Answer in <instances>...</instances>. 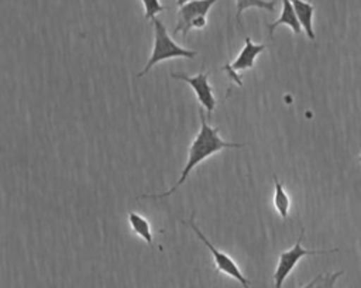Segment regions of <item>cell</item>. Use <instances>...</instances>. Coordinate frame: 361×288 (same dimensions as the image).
Returning <instances> with one entry per match:
<instances>
[{"label": "cell", "instance_id": "5b68a950", "mask_svg": "<svg viewBox=\"0 0 361 288\" xmlns=\"http://www.w3.org/2000/svg\"><path fill=\"white\" fill-rule=\"evenodd\" d=\"M209 75H210V72H203V69L195 76H190V75L182 73V72L180 73H176V72L171 73V78L186 82L193 89L197 102L200 103V106L207 113V119L210 117V114L213 113V110L216 107V97H214V93H213V88L209 83Z\"/></svg>", "mask_w": 361, "mask_h": 288}, {"label": "cell", "instance_id": "9a60e30c", "mask_svg": "<svg viewBox=\"0 0 361 288\" xmlns=\"http://www.w3.org/2000/svg\"><path fill=\"white\" fill-rule=\"evenodd\" d=\"M207 24V18L206 17H197L192 21V28H196V30H202L204 28Z\"/></svg>", "mask_w": 361, "mask_h": 288}, {"label": "cell", "instance_id": "52a82bcc", "mask_svg": "<svg viewBox=\"0 0 361 288\" xmlns=\"http://www.w3.org/2000/svg\"><path fill=\"white\" fill-rule=\"evenodd\" d=\"M216 1L217 0H190L179 6L178 23L173 32H182V35L186 37L192 30V21L197 17H206Z\"/></svg>", "mask_w": 361, "mask_h": 288}, {"label": "cell", "instance_id": "6da1fadb", "mask_svg": "<svg viewBox=\"0 0 361 288\" xmlns=\"http://www.w3.org/2000/svg\"><path fill=\"white\" fill-rule=\"evenodd\" d=\"M199 117H200V128L196 134V137L193 138L192 144L189 145V152H188V161L185 164V168L179 176V179L172 185L171 189L159 193V195H142L141 198H152V199H158V198H165L172 195L175 191H178L179 186L183 185V182L188 179L189 174L192 172L193 168H196L202 161H204L206 158L212 157L213 154L224 150V148H240L244 147V143H228L220 138L219 127H212L207 123L206 116L203 114V107L199 109Z\"/></svg>", "mask_w": 361, "mask_h": 288}, {"label": "cell", "instance_id": "7a4b0ae2", "mask_svg": "<svg viewBox=\"0 0 361 288\" xmlns=\"http://www.w3.org/2000/svg\"><path fill=\"white\" fill-rule=\"evenodd\" d=\"M151 21L154 25V47H152V52H151V56H149L147 65L142 68V71L140 73H137L138 78L145 75L147 72H149V69L161 61L172 59V58L192 59L197 54L196 51L183 48L179 44H176L171 38V35L166 31V27L164 25V23L159 18L155 17Z\"/></svg>", "mask_w": 361, "mask_h": 288}, {"label": "cell", "instance_id": "5bb4252c", "mask_svg": "<svg viewBox=\"0 0 361 288\" xmlns=\"http://www.w3.org/2000/svg\"><path fill=\"white\" fill-rule=\"evenodd\" d=\"M142 6H144V18L145 20H152L155 18V16L164 10H166V7L164 4H161L159 0H141Z\"/></svg>", "mask_w": 361, "mask_h": 288}, {"label": "cell", "instance_id": "277c9868", "mask_svg": "<svg viewBox=\"0 0 361 288\" xmlns=\"http://www.w3.org/2000/svg\"><path fill=\"white\" fill-rule=\"evenodd\" d=\"M183 223L188 224V226L192 229V232L196 234V237L207 247V250L210 251V254H212V257H213V261H214V265H216V271H217V272H221V274H226V275L231 277L233 280H235L237 282H240L244 288H250V280L245 278V275L241 272V270H240V267L237 265V263H235L228 254H226L224 251L219 250L217 247H214V246L209 241V239H207V237L200 232V229L196 226L193 216H192L188 222H183Z\"/></svg>", "mask_w": 361, "mask_h": 288}, {"label": "cell", "instance_id": "e0dca14e", "mask_svg": "<svg viewBox=\"0 0 361 288\" xmlns=\"http://www.w3.org/2000/svg\"><path fill=\"white\" fill-rule=\"evenodd\" d=\"M358 161H360V162H361V154H360V155H358Z\"/></svg>", "mask_w": 361, "mask_h": 288}, {"label": "cell", "instance_id": "9c48e42d", "mask_svg": "<svg viewBox=\"0 0 361 288\" xmlns=\"http://www.w3.org/2000/svg\"><path fill=\"white\" fill-rule=\"evenodd\" d=\"M296 13V17L302 25V30L305 31L306 37L310 41H314V30H313V14H314V6L312 1L305 0H290Z\"/></svg>", "mask_w": 361, "mask_h": 288}, {"label": "cell", "instance_id": "ba28073f", "mask_svg": "<svg viewBox=\"0 0 361 288\" xmlns=\"http://www.w3.org/2000/svg\"><path fill=\"white\" fill-rule=\"evenodd\" d=\"M279 25H288L292 30V32L296 34V35L303 31L299 20L296 17V13H295V8H293V4H292L290 0H282V8H281L279 17L274 23L268 24V35L272 37L275 28L279 27Z\"/></svg>", "mask_w": 361, "mask_h": 288}, {"label": "cell", "instance_id": "7c38bea8", "mask_svg": "<svg viewBox=\"0 0 361 288\" xmlns=\"http://www.w3.org/2000/svg\"><path fill=\"white\" fill-rule=\"evenodd\" d=\"M275 3L276 0H235V17H237V23L241 25V14L244 10L247 8H262V10H267V11H275Z\"/></svg>", "mask_w": 361, "mask_h": 288}, {"label": "cell", "instance_id": "4fadbf2b", "mask_svg": "<svg viewBox=\"0 0 361 288\" xmlns=\"http://www.w3.org/2000/svg\"><path fill=\"white\" fill-rule=\"evenodd\" d=\"M343 275V271L320 272L300 288H334L337 280Z\"/></svg>", "mask_w": 361, "mask_h": 288}, {"label": "cell", "instance_id": "30bf717a", "mask_svg": "<svg viewBox=\"0 0 361 288\" xmlns=\"http://www.w3.org/2000/svg\"><path fill=\"white\" fill-rule=\"evenodd\" d=\"M272 179H274V186H275V191H274V208L276 209V212L279 213V216L282 219H288L289 209H290V199H289L286 191L283 189L282 184L279 182V179H278V176L275 174L272 175Z\"/></svg>", "mask_w": 361, "mask_h": 288}, {"label": "cell", "instance_id": "8992f818", "mask_svg": "<svg viewBox=\"0 0 361 288\" xmlns=\"http://www.w3.org/2000/svg\"><path fill=\"white\" fill-rule=\"evenodd\" d=\"M267 49L265 44H254L251 37H245L244 38V47L241 48L240 54L235 56V59L231 64L224 65L221 69L226 71V73L238 85L241 86V76L238 75V72L247 71L254 68L255 64V58L264 52Z\"/></svg>", "mask_w": 361, "mask_h": 288}, {"label": "cell", "instance_id": "2e32d148", "mask_svg": "<svg viewBox=\"0 0 361 288\" xmlns=\"http://www.w3.org/2000/svg\"><path fill=\"white\" fill-rule=\"evenodd\" d=\"M188 1H190V0H176V6H182V4L188 3Z\"/></svg>", "mask_w": 361, "mask_h": 288}, {"label": "cell", "instance_id": "3957f363", "mask_svg": "<svg viewBox=\"0 0 361 288\" xmlns=\"http://www.w3.org/2000/svg\"><path fill=\"white\" fill-rule=\"evenodd\" d=\"M303 236H305V229H302L296 243L282 251L279 254V258H278V263H276V267H275V271H274V285L275 288H282L285 280L289 277V274L293 271V268L296 267V264L300 261V258L306 257V256H317V254H329V253H334L337 251V248H330V250H310V248H305L302 246V240H303Z\"/></svg>", "mask_w": 361, "mask_h": 288}, {"label": "cell", "instance_id": "8fae6325", "mask_svg": "<svg viewBox=\"0 0 361 288\" xmlns=\"http://www.w3.org/2000/svg\"><path fill=\"white\" fill-rule=\"evenodd\" d=\"M128 223L135 234H138L147 244L152 246V232L149 222L137 212L128 213Z\"/></svg>", "mask_w": 361, "mask_h": 288}]
</instances>
